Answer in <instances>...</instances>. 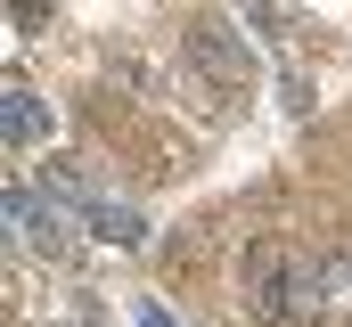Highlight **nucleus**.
<instances>
[{
	"label": "nucleus",
	"mask_w": 352,
	"mask_h": 327,
	"mask_svg": "<svg viewBox=\"0 0 352 327\" xmlns=\"http://www.w3.org/2000/svg\"><path fill=\"white\" fill-rule=\"evenodd\" d=\"M295 262H303V253H295L287 238H254L246 245V311H254L263 327L295 319Z\"/></svg>",
	"instance_id": "f257e3e1"
},
{
	"label": "nucleus",
	"mask_w": 352,
	"mask_h": 327,
	"mask_svg": "<svg viewBox=\"0 0 352 327\" xmlns=\"http://www.w3.org/2000/svg\"><path fill=\"white\" fill-rule=\"evenodd\" d=\"M188 58L213 74V90H246V82H254V49H246L221 16H197V25H188Z\"/></svg>",
	"instance_id": "f03ea898"
},
{
	"label": "nucleus",
	"mask_w": 352,
	"mask_h": 327,
	"mask_svg": "<svg viewBox=\"0 0 352 327\" xmlns=\"http://www.w3.org/2000/svg\"><path fill=\"white\" fill-rule=\"evenodd\" d=\"M8 221H16V238H25V245H41V253H74V221H66L58 205H41L25 180L8 188Z\"/></svg>",
	"instance_id": "7ed1b4c3"
},
{
	"label": "nucleus",
	"mask_w": 352,
	"mask_h": 327,
	"mask_svg": "<svg viewBox=\"0 0 352 327\" xmlns=\"http://www.w3.org/2000/svg\"><path fill=\"white\" fill-rule=\"evenodd\" d=\"M336 286H352V253H320V262L303 253V262H295V319H311Z\"/></svg>",
	"instance_id": "20e7f679"
},
{
	"label": "nucleus",
	"mask_w": 352,
	"mask_h": 327,
	"mask_svg": "<svg viewBox=\"0 0 352 327\" xmlns=\"http://www.w3.org/2000/svg\"><path fill=\"white\" fill-rule=\"evenodd\" d=\"M41 188H50L58 205H74V213H90V205H107V196H98V180H90V172H82L74 156H50V164H41Z\"/></svg>",
	"instance_id": "39448f33"
},
{
	"label": "nucleus",
	"mask_w": 352,
	"mask_h": 327,
	"mask_svg": "<svg viewBox=\"0 0 352 327\" xmlns=\"http://www.w3.org/2000/svg\"><path fill=\"white\" fill-rule=\"evenodd\" d=\"M0 139H8V148H41V139H50V115H41V98H33L25 82H8V123H0Z\"/></svg>",
	"instance_id": "423d86ee"
},
{
	"label": "nucleus",
	"mask_w": 352,
	"mask_h": 327,
	"mask_svg": "<svg viewBox=\"0 0 352 327\" xmlns=\"http://www.w3.org/2000/svg\"><path fill=\"white\" fill-rule=\"evenodd\" d=\"M82 221H90V238H107V245H140V238H148V221H140L131 205H115V196H107V205H90Z\"/></svg>",
	"instance_id": "0eeeda50"
},
{
	"label": "nucleus",
	"mask_w": 352,
	"mask_h": 327,
	"mask_svg": "<svg viewBox=\"0 0 352 327\" xmlns=\"http://www.w3.org/2000/svg\"><path fill=\"white\" fill-rule=\"evenodd\" d=\"M8 25L16 33H50V0H8Z\"/></svg>",
	"instance_id": "6e6552de"
},
{
	"label": "nucleus",
	"mask_w": 352,
	"mask_h": 327,
	"mask_svg": "<svg viewBox=\"0 0 352 327\" xmlns=\"http://www.w3.org/2000/svg\"><path fill=\"white\" fill-rule=\"evenodd\" d=\"M140 327H173V319H164V303H140Z\"/></svg>",
	"instance_id": "1a4fd4ad"
}]
</instances>
